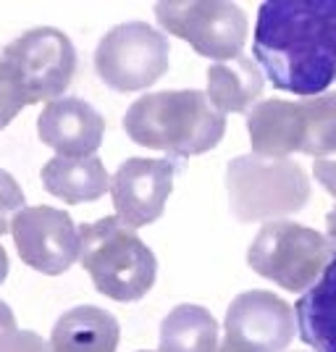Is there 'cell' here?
Returning <instances> with one entry per match:
<instances>
[{
	"mask_svg": "<svg viewBox=\"0 0 336 352\" xmlns=\"http://www.w3.org/2000/svg\"><path fill=\"white\" fill-rule=\"evenodd\" d=\"M252 56L276 89L323 95L336 82V0L263 3Z\"/></svg>",
	"mask_w": 336,
	"mask_h": 352,
	"instance_id": "1",
	"label": "cell"
},
{
	"mask_svg": "<svg viewBox=\"0 0 336 352\" xmlns=\"http://www.w3.org/2000/svg\"><path fill=\"white\" fill-rule=\"evenodd\" d=\"M124 129L137 145L171 155H203L219 145L226 116L197 89L147 92L134 100L124 116Z\"/></svg>",
	"mask_w": 336,
	"mask_h": 352,
	"instance_id": "2",
	"label": "cell"
},
{
	"mask_svg": "<svg viewBox=\"0 0 336 352\" xmlns=\"http://www.w3.org/2000/svg\"><path fill=\"white\" fill-rule=\"evenodd\" d=\"M82 255L79 263L89 274L95 289L116 302L145 297L158 274L153 250L116 216H105L79 226Z\"/></svg>",
	"mask_w": 336,
	"mask_h": 352,
	"instance_id": "3",
	"label": "cell"
},
{
	"mask_svg": "<svg viewBox=\"0 0 336 352\" xmlns=\"http://www.w3.org/2000/svg\"><path fill=\"white\" fill-rule=\"evenodd\" d=\"M232 210L242 223L268 221L302 210L310 200V179L289 158L239 155L226 168Z\"/></svg>",
	"mask_w": 336,
	"mask_h": 352,
	"instance_id": "4",
	"label": "cell"
},
{
	"mask_svg": "<svg viewBox=\"0 0 336 352\" xmlns=\"http://www.w3.org/2000/svg\"><path fill=\"white\" fill-rule=\"evenodd\" d=\"M336 248L328 236L292 221H268L247 250L255 274L287 292H305L334 261Z\"/></svg>",
	"mask_w": 336,
	"mask_h": 352,
	"instance_id": "5",
	"label": "cell"
},
{
	"mask_svg": "<svg viewBox=\"0 0 336 352\" xmlns=\"http://www.w3.org/2000/svg\"><path fill=\"white\" fill-rule=\"evenodd\" d=\"M0 72L14 79L24 98L34 103H53L71 85L76 72V50L69 34L56 27H34L5 45Z\"/></svg>",
	"mask_w": 336,
	"mask_h": 352,
	"instance_id": "6",
	"label": "cell"
},
{
	"mask_svg": "<svg viewBox=\"0 0 336 352\" xmlns=\"http://www.w3.org/2000/svg\"><path fill=\"white\" fill-rule=\"evenodd\" d=\"M155 19L168 34H176L213 60L242 56L247 43V16L236 3L223 0H161Z\"/></svg>",
	"mask_w": 336,
	"mask_h": 352,
	"instance_id": "7",
	"label": "cell"
},
{
	"mask_svg": "<svg viewBox=\"0 0 336 352\" xmlns=\"http://www.w3.org/2000/svg\"><path fill=\"white\" fill-rule=\"evenodd\" d=\"M168 40L145 21L118 24L95 50V72L116 92H137L168 72Z\"/></svg>",
	"mask_w": 336,
	"mask_h": 352,
	"instance_id": "8",
	"label": "cell"
},
{
	"mask_svg": "<svg viewBox=\"0 0 336 352\" xmlns=\"http://www.w3.org/2000/svg\"><path fill=\"white\" fill-rule=\"evenodd\" d=\"M21 261L47 276H60L82 255V236L69 213L50 206L24 208L11 223Z\"/></svg>",
	"mask_w": 336,
	"mask_h": 352,
	"instance_id": "9",
	"label": "cell"
},
{
	"mask_svg": "<svg viewBox=\"0 0 336 352\" xmlns=\"http://www.w3.org/2000/svg\"><path fill=\"white\" fill-rule=\"evenodd\" d=\"M292 305L265 289L242 292L226 310V342L236 352H281L294 337Z\"/></svg>",
	"mask_w": 336,
	"mask_h": 352,
	"instance_id": "10",
	"label": "cell"
},
{
	"mask_svg": "<svg viewBox=\"0 0 336 352\" xmlns=\"http://www.w3.org/2000/svg\"><path fill=\"white\" fill-rule=\"evenodd\" d=\"M176 166L168 158H129L111 179L116 219L129 229H142L163 216L174 190Z\"/></svg>",
	"mask_w": 336,
	"mask_h": 352,
	"instance_id": "11",
	"label": "cell"
},
{
	"mask_svg": "<svg viewBox=\"0 0 336 352\" xmlns=\"http://www.w3.org/2000/svg\"><path fill=\"white\" fill-rule=\"evenodd\" d=\"M37 134L63 158H87L100 147L105 118L79 98H58L40 111Z\"/></svg>",
	"mask_w": 336,
	"mask_h": 352,
	"instance_id": "12",
	"label": "cell"
},
{
	"mask_svg": "<svg viewBox=\"0 0 336 352\" xmlns=\"http://www.w3.org/2000/svg\"><path fill=\"white\" fill-rule=\"evenodd\" d=\"M249 145L255 155L287 158L289 153H302L305 142V116L302 105L289 100H263L247 113Z\"/></svg>",
	"mask_w": 336,
	"mask_h": 352,
	"instance_id": "13",
	"label": "cell"
},
{
	"mask_svg": "<svg viewBox=\"0 0 336 352\" xmlns=\"http://www.w3.org/2000/svg\"><path fill=\"white\" fill-rule=\"evenodd\" d=\"M121 326L116 316L95 305L63 313L50 334V352H116Z\"/></svg>",
	"mask_w": 336,
	"mask_h": 352,
	"instance_id": "14",
	"label": "cell"
},
{
	"mask_svg": "<svg viewBox=\"0 0 336 352\" xmlns=\"http://www.w3.org/2000/svg\"><path fill=\"white\" fill-rule=\"evenodd\" d=\"M43 184L53 197L69 206L95 203L111 187L108 171L98 155L87 158H63L56 155L43 166Z\"/></svg>",
	"mask_w": 336,
	"mask_h": 352,
	"instance_id": "15",
	"label": "cell"
},
{
	"mask_svg": "<svg viewBox=\"0 0 336 352\" xmlns=\"http://www.w3.org/2000/svg\"><path fill=\"white\" fill-rule=\"evenodd\" d=\"M294 316L305 344L315 352H336V255L321 279L297 300Z\"/></svg>",
	"mask_w": 336,
	"mask_h": 352,
	"instance_id": "16",
	"label": "cell"
},
{
	"mask_svg": "<svg viewBox=\"0 0 336 352\" xmlns=\"http://www.w3.org/2000/svg\"><path fill=\"white\" fill-rule=\"evenodd\" d=\"M263 95V74L252 58L239 56L232 63L208 69V98L221 113H247L249 105Z\"/></svg>",
	"mask_w": 336,
	"mask_h": 352,
	"instance_id": "17",
	"label": "cell"
},
{
	"mask_svg": "<svg viewBox=\"0 0 336 352\" xmlns=\"http://www.w3.org/2000/svg\"><path fill=\"white\" fill-rule=\"evenodd\" d=\"M161 352H219V323L200 305H176L161 323Z\"/></svg>",
	"mask_w": 336,
	"mask_h": 352,
	"instance_id": "18",
	"label": "cell"
},
{
	"mask_svg": "<svg viewBox=\"0 0 336 352\" xmlns=\"http://www.w3.org/2000/svg\"><path fill=\"white\" fill-rule=\"evenodd\" d=\"M305 116V142L302 153L321 158L326 153H336V89L323 92L318 98L300 100Z\"/></svg>",
	"mask_w": 336,
	"mask_h": 352,
	"instance_id": "19",
	"label": "cell"
},
{
	"mask_svg": "<svg viewBox=\"0 0 336 352\" xmlns=\"http://www.w3.org/2000/svg\"><path fill=\"white\" fill-rule=\"evenodd\" d=\"M24 192L14 176L0 168V236L11 229L14 219L24 210Z\"/></svg>",
	"mask_w": 336,
	"mask_h": 352,
	"instance_id": "20",
	"label": "cell"
},
{
	"mask_svg": "<svg viewBox=\"0 0 336 352\" xmlns=\"http://www.w3.org/2000/svg\"><path fill=\"white\" fill-rule=\"evenodd\" d=\"M24 105H30V100L24 98V92L19 89V85L8 74L0 72V129H5L21 113Z\"/></svg>",
	"mask_w": 336,
	"mask_h": 352,
	"instance_id": "21",
	"label": "cell"
},
{
	"mask_svg": "<svg viewBox=\"0 0 336 352\" xmlns=\"http://www.w3.org/2000/svg\"><path fill=\"white\" fill-rule=\"evenodd\" d=\"M0 352H50V342L34 331H14L0 344Z\"/></svg>",
	"mask_w": 336,
	"mask_h": 352,
	"instance_id": "22",
	"label": "cell"
},
{
	"mask_svg": "<svg viewBox=\"0 0 336 352\" xmlns=\"http://www.w3.org/2000/svg\"><path fill=\"white\" fill-rule=\"evenodd\" d=\"M313 174L336 197V161H323V158H318L315 166H313Z\"/></svg>",
	"mask_w": 336,
	"mask_h": 352,
	"instance_id": "23",
	"label": "cell"
},
{
	"mask_svg": "<svg viewBox=\"0 0 336 352\" xmlns=\"http://www.w3.org/2000/svg\"><path fill=\"white\" fill-rule=\"evenodd\" d=\"M14 331H19L16 329V318H14V310L8 308L3 300H0V344L5 342V339L11 337Z\"/></svg>",
	"mask_w": 336,
	"mask_h": 352,
	"instance_id": "24",
	"label": "cell"
},
{
	"mask_svg": "<svg viewBox=\"0 0 336 352\" xmlns=\"http://www.w3.org/2000/svg\"><path fill=\"white\" fill-rule=\"evenodd\" d=\"M326 229H328V239L336 245V208H331L326 216Z\"/></svg>",
	"mask_w": 336,
	"mask_h": 352,
	"instance_id": "25",
	"label": "cell"
},
{
	"mask_svg": "<svg viewBox=\"0 0 336 352\" xmlns=\"http://www.w3.org/2000/svg\"><path fill=\"white\" fill-rule=\"evenodd\" d=\"M5 276H8V252L0 245V284L5 281Z\"/></svg>",
	"mask_w": 336,
	"mask_h": 352,
	"instance_id": "26",
	"label": "cell"
},
{
	"mask_svg": "<svg viewBox=\"0 0 336 352\" xmlns=\"http://www.w3.org/2000/svg\"><path fill=\"white\" fill-rule=\"evenodd\" d=\"M219 352H236V350H234V347H229V344H223V347H221Z\"/></svg>",
	"mask_w": 336,
	"mask_h": 352,
	"instance_id": "27",
	"label": "cell"
},
{
	"mask_svg": "<svg viewBox=\"0 0 336 352\" xmlns=\"http://www.w3.org/2000/svg\"><path fill=\"white\" fill-rule=\"evenodd\" d=\"M139 352H150V350H139Z\"/></svg>",
	"mask_w": 336,
	"mask_h": 352,
	"instance_id": "28",
	"label": "cell"
}]
</instances>
